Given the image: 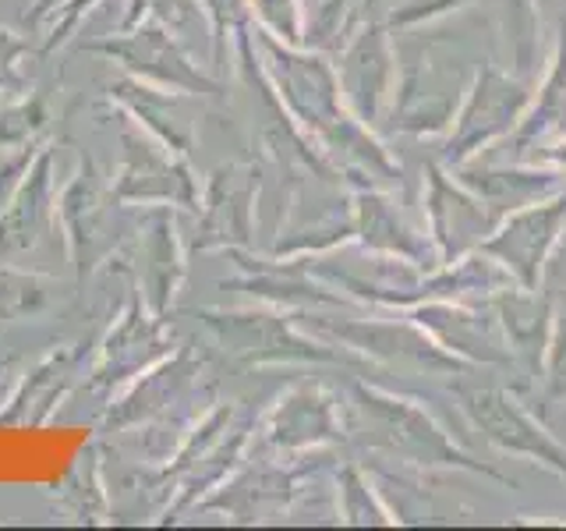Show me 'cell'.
I'll list each match as a JSON object with an SVG mask.
<instances>
[{
	"instance_id": "1",
	"label": "cell",
	"mask_w": 566,
	"mask_h": 531,
	"mask_svg": "<svg viewBox=\"0 0 566 531\" xmlns=\"http://www.w3.org/2000/svg\"><path fill=\"white\" fill-rule=\"evenodd\" d=\"M527 100H531V85L524 79H510L492 64L482 67L464 114H460L457 132L447 142L450 164H464L468 156H474L482 146H489L492 138H500L510 128H517Z\"/></svg>"
},
{
	"instance_id": "2",
	"label": "cell",
	"mask_w": 566,
	"mask_h": 531,
	"mask_svg": "<svg viewBox=\"0 0 566 531\" xmlns=\"http://www.w3.org/2000/svg\"><path fill=\"white\" fill-rule=\"evenodd\" d=\"M563 227H566V191H559L556 199H548L542 206L538 202L521 206L492 238H482L478 252L503 262L506 270L517 273V280L527 291H535L542 262L553 252Z\"/></svg>"
},
{
	"instance_id": "3",
	"label": "cell",
	"mask_w": 566,
	"mask_h": 531,
	"mask_svg": "<svg viewBox=\"0 0 566 531\" xmlns=\"http://www.w3.org/2000/svg\"><path fill=\"white\" fill-rule=\"evenodd\" d=\"M358 400L368 412L371 425L379 429V442H386L394 454L411 457L415 465H464L478 468L453 447V439L439 429L429 412L418 404L379 394V389H358Z\"/></svg>"
},
{
	"instance_id": "4",
	"label": "cell",
	"mask_w": 566,
	"mask_h": 531,
	"mask_svg": "<svg viewBox=\"0 0 566 531\" xmlns=\"http://www.w3.org/2000/svg\"><path fill=\"white\" fill-rule=\"evenodd\" d=\"M460 397H464V407H468V415L474 418V425L500 450L542 460V465L566 475V450L556 447V442L538 429V421L531 418L527 412H521V404L513 397H506L503 389H482V386H478V389H460Z\"/></svg>"
},
{
	"instance_id": "5",
	"label": "cell",
	"mask_w": 566,
	"mask_h": 531,
	"mask_svg": "<svg viewBox=\"0 0 566 531\" xmlns=\"http://www.w3.org/2000/svg\"><path fill=\"white\" fill-rule=\"evenodd\" d=\"M394 79H397V53L389 46L386 32L382 29L361 32V40L347 50V64H344L347 96L358 106L361 121H376L382 114L389 93H394Z\"/></svg>"
},
{
	"instance_id": "6",
	"label": "cell",
	"mask_w": 566,
	"mask_h": 531,
	"mask_svg": "<svg viewBox=\"0 0 566 531\" xmlns=\"http://www.w3.org/2000/svg\"><path fill=\"white\" fill-rule=\"evenodd\" d=\"M344 341L358 344L361 351L376 354V358H386L394 365H407L415 362L421 368L432 372H450L457 368V358L447 354L442 344L424 341V336L411 326H333Z\"/></svg>"
},
{
	"instance_id": "7",
	"label": "cell",
	"mask_w": 566,
	"mask_h": 531,
	"mask_svg": "<svg viewBox=\"0 0 566 531\" xmlns=\"http://www.w3.org/2000/svg\"><path fill=\"white\" fill-rule=\"evenodd\" d=\"M429 174H432V191H429L432 238L439 244L442 262H450V259H457L460 252H464V241H460V235H471V230H464V223L478 227L485 235V212H482V206H478V195L471 199V195L457 191L453 185L442 181L447 174H439L436 167Z\"/></svg>"
},
{
	"instance_id": "8",
	"label": "cell",
	"mask_w": 566,
	"mask_h": 531,
	"mask_svg": "<svg viewBox=\"0 0 566 531\" xmlns=\"http://www.w3.org/2000/svg\"><path fill=\"white\" fill-rule=\"evenodd\" d=\"M460 185L471 188L482 202L503 206V209H521L545 199L559 188L556 174L545 170H460Z\"/></svg>"
},
{
	"instance_id": "9",
	"label": "cell",
	"mask_w": 566,
	"mask_h": 531,
	"mask_svg": "<svg viewBox=\"0 0 566 531\" xmlns=\"http://www.w3.org/2000/svg\"><path fill=\"white\" fill-rule=\"evenodd\" d=\"M563 121H566V25H563V46H559L556 67H553V75H548V82L542 85L535 111H531V117L521 124L517 146L527 149V142H538L545 135L559 132Z\"/></svg>"
},
{
	"instance_id": "10",
	"label": "cell",
	"mask_w": 566,
	"mask_h": 531,
	"mask_svg": "<svg viewBox=\"0 0 566 531\" xmlns=\"http://www.w3.org/2000/svg\"><path fill=\"white\" fill-rule=\"evenodd\" d=\"M495 312H500L506 333L513 336L517 351H524L531 365H538V351H542V336H545V319L548 312L538 305V298L517 294V291H503L495 298Z\"/></svg>"
},
{
	"instance_id": "11",
	"label": "cell",
	"mask_w": 566,
	"mask_h": 531,
	"mask_svg": "<svg viewBox=\"0 0 566 531\" xmlns=\"http://www.w3.org/2000/svg\"><path fill=\"white\" fill-rule=\"evenodd\" d=\"M361 212H365V241L371 248H382V252H400L407 259L418 256L411 235L403 230L394 206H389L386 199H376V195H371V199H365Z\"/></svg>"
},
{
	"instance_id": "12",
	"label": "cell",
	"mask_w": 566,
	"mask_h": 531,
	"mask_svg": "<svg viewBox=\"0 0 566 531\" xmlns=\"http://www.w3.org/2000/svg\"><path fill=\"white\" fill-rule=\"evenodd\" d=\"M255 8L262 14V22L276 29L283 40L297 43L301 40V14H297V0H255Z\"/></svg>"
},
{
	"instance_id": "13",
	"label": "cell",
	"mask_w": 566,
	"mask_h": 531,
	"mask_svg": "<svg viewBox=\"0 0 566 531\" xmlns=\"http://www.w3.org/2000/svg\"><path fill=\"white\" fill-rule=\"evenodd\" d=\"M545 159H548V164H556V167H559V174H566V142H559L556 149H548V153H545Z\"/></svg>"
}]
</instances>
